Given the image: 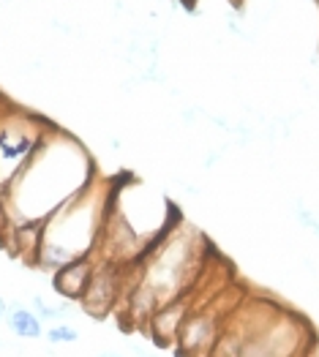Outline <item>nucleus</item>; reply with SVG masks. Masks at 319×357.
<instances>
[{
  "label": "nucleus",
  "instance_id": "f257e3e1",
  "mask_svg": "<svg viewBox=\"0 0 319 357\" xmlns=\"http://www.w3.org/2000/svg\"><path fill=\"white\" fill-rule=\"evenodd\" d=\"M96 180V167L87 150L58 126L3 191L11 229L22 224H44L58 208L71 202Z\"/></svg>",
  "mask_w": 319,
  "mask_h": 357
},
{
  "label": "nucleus",
  "instance_id": "f03ea898",
  "mask_svg": "<svg viewBox=\"0 0 319 357\" xmlns=\"http://www.w3.org/2000/svg\"><path fill=\"white\" fill-rule=\"evenodd\" d=\"M110 191L112 183L104 185L96 178L82 194H77L41 224V248L36 257L38 268L55 273L74 259L96 254L110 210Z\"/></svg>",
  "mask_w": 319,
  "mask_h": 357
},
{
  "label": "nucleus",
  "instance_id": "7ed1b4c3",
  "mask_svg": "<svg viewBox=\"0 0 319 357\" xmlns=\"http://www.w3.org/2000/svg\"><path fill=\"white\" fill-rule=\"evenodd\" d=\"M50 128L52 123L22 109L0 115V191H6L8 183L20 175L41 139L50 134Z\"/></svg>",
  "mask_w": 319,
  "mask_h": 357
},
{
  "label": "nucleus",
  "instance_id": "20e7f679",
  "mask_svg": "<svg viewBox=\"0 0 319 357\" xmlns=\"http://www.w3.org/2000/svg\"><path fill=\"white\" fill-rule=\"evenodd\" d=\"M98 262V259H96ZM126 265L115 262H98L93 281L87 287L85 298L80 300L82 314L90 317L93 322H104L110 319V314L115 311V305L126 298Z\"/></svg>",
  "mask_w": 319,
  "mask_h": 357
},
{
  "label": "nucleus",
  "instance_id": "39448f33",
  "mask_svg": "<svg viewBox=\"0 0 319 357\" xmlns=\"http://www.w3.org/2000/svg\"><path fill=\"white\" fill-rule=\"evenodd\" d=\"M191 298L194 295H186V298H177L172 303H164L150 319H147V333H150V341H156L158 347H175L177 344V335L183 322L188 319L191 314Z\"/></svg>",
  "mask_w": 319,
  "mask_h": 357
},
{
  "label": "nucleus",
  "instance_id": "423d86ee",
  "mask_svg": "<svg viewBox=\"0 0 319 357\" xmlns=\"http://www.w3.org/2000/svg\"><path fill=\"white\" fill-rule=\"evenodd\" d=\"M96 257H82V259H74L68 265H63L52 273V289L60 300H71V303H80L85 298L87 287L93 281V273H96Z\"/></svg>",
  "mask_w": 319,
  "mask_h": 357
},
{
  "label": "nucleus",
  "instance_id": "0eeeda50",
  "mask_svg": "<svg viewBox=\"0 0 319 357\" xmlns=\"http://www.w3.org/2000/svg\"><path fill=\"white\" fill-rule=\"evenodd\" d=\"M6 325H8V330H11L17 338H25V341H38V338L44 335V322L36 317L33 308H25V305L8 308Z\"/></svg>",
  "mask_w": 319,
  "mask_h": 357
},
{
  "label": "nucleus",
  "instance_id": "6e6552de",
  "mask_svg": "<svg viewBox=\"0 0 319 357\" xmlns=\"http://www.w3.org/2000/svg\"><path fill=\"white\" fill-rule=\"evenodd\" d=\"M47 341L52 347H58V344H77L80 341V330L74 328V325H55V328L47 330Z\"/></svg>",
  "mask_w": 319,
  "mask_h": 357
},
{
  "label": "nucleus",
  "instance_id": "1a4fd4ad",
  "mask_svg": "<svg viewBox=\"0 0 319 357\" xmlns=\"http://www.w3.org/2000/svg\"><path fill=\"white\" fill-rule=\"evenodd\" d=\"M33 311H36V317L44 322V319H60L63 314H66V305H50L44 298H38V295H33Z\"/></svg>",
  "mask_w": 319,
  "mask_h": 357
},
{
  "label": "nucleus",
  "instance_id": "9d476101",
  "mask_svg": "<svg viewBox=\"0 0 319 357\" xmlns=\"http://www.w3.org/2000/svg\"><path fill=\"white\" fill-rule=\"evenodd\" d=\"M6 314H8V303L0 298V322H6Z\"/></svg>",
  "mask_w": 319,
  "mask_h": 357
},
{
  "label": "nucleus",
  "instance_id": "9b49d317",
  "mask_svg": "<svg viewBox=\"0 0 319 357\" xmlns=\"http://www.w3.org/2000/svg\"><path fill=\"white\" fill-rule=\"evenodd\" d=\"M98 357H123V355H117V352H104V355H98Z\"/></svg>",
  "mask_w": 319,
  "mask_h": 357
},
{
  "label": "nucleus",
  "instance_id": "f8f14e48",
  "mask_svg": "<svg viewBox=\"0 0 319 357\" xmlns=\"http://www.w3.org/2000/svg\"><path fill=\"white\" fill-rule=\"evenodd\" d=\"M297 357H309V349H306V352H303V355H297Z\"/></svg>",
  "mask_w": 319,
  "mask_h": 357
},
{
  "label": "nucleus",
  "instance_id": "ddd939ff",
  "mask_svg": "<svg viewBox=\"0 0 319 357\" xmlns=\"http://www.w3.org/2000/svg\"><path fill=\"white\" fill-rule=\"evenodd\" d=\"M140 357H150V355H140Z\"/></svg>",
  "mask_w": 319,
  "mask_h": 357
}]
</instances>
